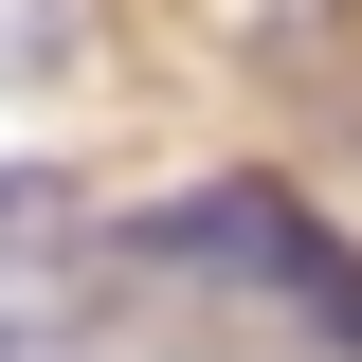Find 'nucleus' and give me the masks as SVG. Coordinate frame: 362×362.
<instances>
[{
    "label": "nucleus",
    "instance_id": "nucleus-1",
    "mask_svg": "<svg viewBox=\"0 0 362 362\" xmlns=\"http://www.w3.org/2000/svg\"><path fill=\"white\" fill-rule=\"evenodd\" d=\"M54 54H73V0H0V90L54 73Z\"/></svg>",
    "mask_w": 362,
    "mask_h": 362
}]
</instances>
